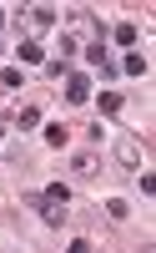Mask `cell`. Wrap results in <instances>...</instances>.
Segmentation results:
<instances>
[{"label": "cell", "instance_id": "8fae6325", "mask_svg": "<svg viewBox=\"0 0 156 253\" xmlns=\"http://www.w3.org/2000/svg\"><path fill=\"white\" fill-rule=\"evenodd\" d=\"M126 71L131 76H146V56H126Z\"/></svg>", "mask_w": 156, "mask_h": 253}, {"label": "cell", "instance_id": "8992f818", "mask_svg": "<svg viewBox=\"0 0 156 253\" xmlns=\"http://www.w3.org/2000/svg\"><path fill=\"white\" fill-rule=\"evenodd\" d=\"M116 157H121L126 167H136V162H141V147H136V142H121V147H116Z\"/></svg>", "mask_w": 156, "mask_h": 253}, {"label": "cell", "instance_id": "9c48e42d", "mask_svg": "<svg viewBox=\"0 0 156 253\" xmlns=\"http://www.w3.org/2000/svg\"><path fill=\"white\" fill-rule=\"evenodd\" d=\"M111 36H116V46H131V41H136V26H126V20H121V26L111 31Z\"/></svg>", "mask_w": 156, "mask_h": 253}, {"label": "cell", "instance_id": "277c9868", "mask_svg": "<svg viewBox=\"0 0 156 253\" xmlns=\"http://www.w3.org/2000/svg\"><path fill=\"white\" fill-rule=\"evenodd\" d=\"M71 172H76V177H96V172H101V157H96V152H76V157H71Z\"/></svg>", "mask_w": 156, "mask_h": 253}, {"label": "cell", "instance_id": "ba28073f", "mask_svg": "<svg viewBox=\"0 0 156 253\" xmlns=\"http://www.w3.org/2000/svg\"><path fill=\"white\" fill-rule=\"evenodd\" d=\"M20 61H26V66H40V46L35 41H20Z\"/></svg>", "mask_w": 156, "mask_h": 253}, {"label": "cell", "instance_id": "7a4b0ae2", "mask_svg": "<svg viewBox=\"0 0 156 253\" xmlns=\"http://www.w3.org/2000/svg\"><path fill=\"white\" fill-rule=\"evenodd\" d=\"M86 96H91V76H81V71H71V76H65V101H71V107H81Z\"/></svg>", "mask_w": 156, "mask_h": 253}, {"label": "cell", "instance_id": "30bf717a", "mask_svg": "<svg viewBox=\"0 0 156 253\" xmlns=\"http://www.w3.org/2000/svg\"><path fill=\"white\" fill-rule=\"evenodd\" d=\"M101 112H106V117H116V112H121V96H116V91H106V96H101Z\"/></svg>", "mask_w": 156, "mask_h": 253}, {"label": "cell", "instance_id": "5b68a950", "mask_svg": "<svg viewBox=\"0 0 156 253\" xmlns=\"http://www.w3.org/2000/svg\"><path fill=\"white\" fill-rule=\"evenodd\" d=\"M20 132H35V126H40V107H20Z\"/></svg>", "mask_w": 156, "mask_h": 253}, {"label": "cell", "instance_id": "3957f363", "mask_svg": "<svg viewBox=\"0 0 156 253\" xmlns=\"http://www.w3.org/2000/svg\"><path fill=\"white\" fill-rule=\"evenodd\" d=\"M20 15H26V26H35V31H51L56 26V10L51 5H31V10H20Z\"/></svg>", "mask_w": 156, "mask_h": 253}, {"label": "cell", "instance_id": "52a82bcc", "mask_svg": "<svg viewBox=\"0 0 156 253\" xmlns=\"http://www.w3.org/2000/svg\"><path fill=\"white\" fill-rule=\"evenodd\" d=\"M46 142H51V147H65V142H71V132H65L61 122H51V126H46Z\"/></svg>", "mask_w": 156, "mask_h": 253}, {"label": "cell", "instance_id": "7c38bea8", "mask_svg": "<svg viewBox=\"0 0 156 253\" xmlns=\"http://www.w3.org/2000/svg\"><path fill=\"white\" fill-rule=\"evenodd\" d=\"M0 26H5V10H0Z\"/></svg>", "mask_w": 156, "mask_h": 253}, {"label": "cell", "instance_id": "6da1fadb", "mask_svg": "<svg viewBox=\"0 0 156 253\" xmlns=\"http://www.w3.org/2000/svg\"><path fill=\"white\" fill-rule=\"evenodd\" d=\"M65 203H71V187H65V182H51L46 193L35 198V208H40V218H46L51 228H56V223H65Z\"/></svg>", "mask_w": 156, "mask_h": 253}]
</instances>
